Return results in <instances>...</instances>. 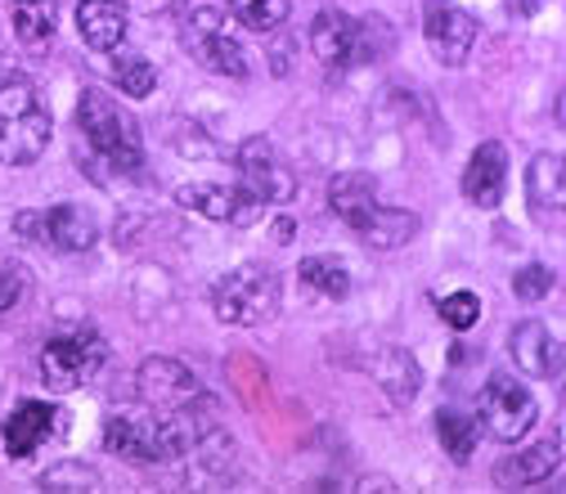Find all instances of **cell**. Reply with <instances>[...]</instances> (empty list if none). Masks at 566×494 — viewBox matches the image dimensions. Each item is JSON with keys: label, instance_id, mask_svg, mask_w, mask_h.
Wrapping results in <instances>:
<instances>
[{"label": "cell", "instance_id": "cell-1", "mask_svg": "<svg viewBox=\"0 0 566 494\" xmlns=\"http://www.w3.org/2000/svg\"><path fill=\"white\" fill-rule=\"evenodd\" d=\"M77 126L86 135V145L108 162V171H117V176L145 171V139H139V126L108 91H95V86L82 91Z\"/></svg>", "mask_w": 566, "mask_h": 494}, {"label": "cell", "instance_id": "cell-2", "mask_svg": "<svg viewBox=\"0 0 566 494\" xmlns=\"http://www.w3.org/2000/svg\"><path fill=\"white\" fill-rule=\"evenodd\" d=\"M50 113L36 95V86L19 73L0 82V162L6 167H32L50 145Z\"/></svg>", "mask_w": 566, "mask_h": 494}, {"label": "cell", "instance_id": "cell-3", "mask_svg": "<svg viewBox=\"0 0 566 494\" xmlns=\"http://www.w3.org/2000/svg\"><path fill=\"white\" fill-rule=\"evenodd\" d=\"M279 297H283L279 274L274 265H261V261L234 265L211 284V311H217L221 324H234V328L270 324L279 315Z\"/></svg>", "mask_w": 566, "mask_h": 494}, {"label": "cell", "instance_id": "cell-4", "mask_svg": "<svg viewBox=\"0 0 566 494\" xmlns=\"http://www.w3.org/2000/svg\"><path fill=\"white\" fill-rule=\"evenodd\" d=\"M104 360H108L104 333L95 324H73L41 346V382H45V391L67 396V391L86 387L104 369Z\"/></svg>", "mask_w": 566, "mask_h": 494}, {"label": "cell", "instance_id": "cell-5", "mask_svg": "<svg viewBox=\"0 0 566 494\" xmlns=\"http://www.w3.org/2000/svg\"><path fill=\"white\" fill-rule=\"evenodd\" d=\"M476 418H481V432H490L504 445H517L535 428L539 404H535L531 387L517 382L513 374H490L481 396H476Z\"/></svg>", "mask_w": 566, "mask_h": 494}, {"label": "cell", "instance_id": "cell-6", "mask_svg": "<svg viewBox=\"0 0 566 494\" xmlns=\"http://www.w3.org/2000/svg\"><path fill=\"white\" fill-rule=\"evenodd\" d=\"M135 396H139V404L154 409V413H185V409H198V404L211 400L202 391V382L193 378V369L171 360V356H149L145 365H139Z\"/></svg>", "mask_w": 566, "mask_h": 494}, {"label": "cell", "instance_id": "cell-7", "mask_svg": "<svg viewBox=\"0 0 566 494\" xmlns=\"http://www.w3.org/2000/svg\"><path fill=\"white\" fill-rule=\"evenodd\" d=\"M185 45H189V54L202 63V67H211V73H221V77H252V63H248V54H243V45L234 41V32L226 28V14L217 10V6H198L193 14H189V23H185Z\"/></svg>", "mask_w": 566, "mask_h": 494}, {"label": "cell", "instance_id": "cell-8", "mask_svg": "<svg viewBox=\"0 0 566 494\" xmlns=\"http://www.w3.org/2000/svg\"><path fill=\"white\" fill-rule=\"evenodd\" d=\"M234 162H239L243 193H252L261 207H265V202H289V198L297 193V176L289 171V162L274 154L270 139H243Z\"/></svg>", "mask_w": 566, "mask_h": 494}, {"label": "cell", "instance_id": "cell-9", "mask_svg": "<svg viewBox=\"0 0 566 494\" xmlns=\"http://www.w3.org/2000/svg\"><path fill=\"white\" fill-rule=\"evenodd\" d=\"M509 356H513V365H517L526 378H539V382L562 378V337H557L548 324H539V319L513 324V333H509Z\"/></svg>", "mask_w": 566, "mask_h": 494}, {"label": "cell", "instance_id": "cell-10", "mask_svg": "<svg viewBox=\"0 0 566 494\" xmlns=\"http://www.w3.org/2000/svg\"><path fill=\"white\" fill-rule=\"evenodd\" d=\"M176 198H180V207L198 211L202 221H217V225H252L261 211V202L252 193H243L234 185H207V180L185 185Z\"/></svg>", "mask_w": 566, "mask_h": 494}, {"label": "cell", "instance_id": "cell-11", "mask_svg": "<svg viewBox=\"0 0 566 494\" xmlns=\"http://www.w3.org/2000/svg\"><path fill=\"white\" fill-rule=\"evenodd\" d=\"M472 45H476V19L459 6H432L428 14V50L437 63L446 67H463L472 59Z\"/></svg>", "mask_w": 566, "mask_h": 494}, {"label": "cell", "instance_id": "cell-12", "mask_svg": "<svg viewBox=\"0 0 566 494\" xmlns=\"http://www.w3.org/2000/svg\"><path fill=\"white\" fill-rule=\"evenodd\" d=\"M509 189V149L500 139H485L463 167V198L476 207H500Z\"/></svg>", "mask_w": 566, "mask_h": 494}, {"label": "cell", "instance_id": "cell-13", "mask_svg": "<svg viewBox=\"0 0 566 494\" xmlns=\"http://www.w3.org/2000/svg\"><path fill=\"white\" fill-rule=\"evenodd\" d=\"M526 202H531V217L539 225H562V207H566V162H562V154L531 158Z\"/></svg>", "mask_w": 566, "mask_h": 494}, {"label": "cell", "instance_id": "cell-14", "mask_svg": "<svg viewBox=\"0 0 566 494\" xmlns=\"http://www.w3.org/2000/svg\"><path fill=\"white\" fill-rule=\"evenodd\" d=\"M311 50L324 67H350L360 59V23L342 10H319L311 23Z\"/></svg>", "mask_w": 566, "mask_h": 494}, {"label": "cell", "instance_id": "cell-15", "mask_svg": "<svg viewBox=\"0 0 566 494\" xmlns=\"http://www.w3.org/2000/svg\"><path fill=\"white\" fill-rule=\"evenodd\" d=\"M54 422H59V413H54L50 400H19L10 409V418H6V450H10V459L36 454L50 441Z\"/></svg>", "mask_w": 566, "mask_h": 494}, {"label": "cell", "instance_id": "cell-16", "mask_svg": "<svg viewBox=\"0 0 566 494\" xmlns=\"http://www.w3.org/2000/svg\"><path fill=\"white\" fill-rule=\"evenodd\" d=\"M41 239H50L59 252H91L99 239V221L82 202H59L41 211Z\"/></svg>", "mask_w": 566, "mask_h": 494}, {"label": "cell", "instance_id": "cell-17", "mask_svg": "<svg viewBox=\"0 0 566 494\" xmlns=\"http://www.w3.org/2000/svg\"><path fill=\"white\" fill-rule=\"evenodd\" d=\"M328 207L360 234L365 221L374 217V207H378V180L369 171H337L328 180Z\"/></svg>", "mask_w": 566, "mask_h": 494}, {"label": "cell", "instance_id": "cell-18", "mask_svg": "<svg viewBox=\"0 0 566 494\" xmlns=\"http://www.w3.org/2000/svg\"><path fill=\"white\" fill-rule=\"evenodd\" d=\"M557 467H562V441L553 437V441H539V445H531V450H522V454H509V459L494 463V485H504V490L539 485V481H548Z\"/></svg>", "mask_w": 566, "mask_h": 494}, {"label": "cell", "instance_id": "cell-19", "mask_svg": "<svg viewBox=\"0 0 566 494\" xmlns=\"http://www.w3.org/2000/svg\"><path fill=\"white\" fill-rule=\"evenodd\" d=\"M77 28H82V41L91 50L113 54L126 41V10H122V0H82V6H77Z\"/></svg>", "mask_w": 566, "mask_h": 494}, {"label": "cell", "instance_id": "cell-20", "mask_svg": "<svg viewBox=\"0 0 566 494\" xmlns=\"http://www.w3.org/2000/svg\"><path fill=\"white\" fill-rule=\"evenodd\" d=\"M418 234V217L413 211H400V207H374V217L365 221V230H360V239L374 248V252H396V248H405L409 239Z\"/></svg>", "mask_w": 566, "mask_h": 494}, {"label": "cell", "instance_id": "cell-21", "mask_svg": "<svg viewBox=\"0 0 566 494\" xmlns=\"http://www.w3.org/2000/svg\"><path fill=\"white\" fill-rule=\"evenodd\" d=\"M374 378L382 382V391H387L396 404H409V400L418 396V387H422L418 360L409 356V350H400V346H387V350H382L378 365H374Z\"/></svg>", "mask_w": 566, "mask_h": 494}, {"label": "cell", "instance_id": "cell-22", "mask_svg": "<svg viewBox=\"0 0 566 494\" xmlns=\"http://www.w3.org/2000/svg\"><path fill=\"white\" fill-rule=\"evenodd\" d=\"M437 437H441V450L454 463H468L476 454V441H481V418L463 413V409H441L437 413Z\"/></svg>", "mask_w": 566, "mask_h": 494}, {"label": "cell", "instance_id": "cell-23", "mask_svg": "<svg viewBox=\"0 0 566 494\" xmlns=\"http://www.w3.org/2000/svg\"><path fill=\"white\" fill-rule=\"evenodd\" d=\"M113 77H117V91L130 95V99H149L154 86H158V73H154V63L145 54H135V50H113Z\"/></svg>", "mask_w": 566, "mask_h": 494}, {"label": "cell", "instance_id": "cell-24", "mask_svg": "<svg viewBox=\"0 0 566 494\" xmlns=\"http://www.w3.org/2000/svg\"><path fill=\"white\" fill-rule=\"evenodd\" d=\"M297 274H302V284H306L311 293H319V297L342 302V297L350 293V274H346L333 256H306V261L297 265Z\"/></svg>", "mask_w": 566, "mask_h": 494}, {"label": "cell", "instance_id": "cell-25", "mask_svg": "<svg viewBox=\"0 0 566 494\" xmlns=\"http://www.w3.org/2000/svg\"><path fill=\"white\" fill-rule=\"evenodd\" d=\"M54 0H36V6H14V32L23 45H50L54 41Z\"/></svg>", "mask_w": 566, "mask_h": 494}, {"label": "cell", "instance_id": "cell-26", "mask_svg": "<svg viewBox=\"0 0 566 494\" xmlns=\"http://www.w3.org/2000/svg\"><path fill=\"white\" fill-rule=\"evenodd\" d=\"M289 0H230V14L252 32H274L289 23Z\"/></svg>", "mask_w": 566, "mask_h": 494}, {"label": "cell", "instance_id": "cell-27", "mask_svg": "<svg viewBox=\"0 0 566 494\" xmlns=\"http://www.w3.org/2000/svg\"><path fill=\"white\" fill-rule=\"evenodd\" d=\"M95 485H99V476L86 463H59L41 476V490H54V494H82V490H95Z\"/></svg>", "mask_w": 566, "mask_h": 494}, {"label": "cell", "instance_id": "cell-28", "mask_svg": "<svg viewBox=\"0 0 566 494\" xmlns=\"http://www.w3.org/2000/svg\"><path fill=\"white\" fill-rule=\"evenodd\" d=\"M441 319H446L450 328H459V333L476 328V319H481L476 293H450V297H441Z\"/></svg>", "mask_w": 566, "mask_h": 494}, {"label": "cell", "instance_id": "cell-29", "mask_svg": "<svg viewBox=\"0 0 566 494\" xmlns=\"http://www.w3.org/2000/svg\"><path fill=\"white\" fill-rule=\"evenodd\" d=\"M557 284L553 278V270L548 265H522L517 274H513V293L517 297H526V302H539V297H548V288Z\"/></svg>", "mask_w": 566, "mask_h": 494}, {"label": "cell", "instance_id": "cell-30", "mask_svg": "<svg viewBox=\"0 0 566 494\" xmlns=\"http://www.w3.org/2000/svg\"><path fill=\"white\" fill-rule=\"evenodd\" d=\"M23 293H28L23 270H0V315L14 311V306L23 302Z\"/></svg>", "mask_w": 566, "mask_h": 494}, {"label": "cell", "instance_id": "cell-31", "mask_svg": "<svg viewBox=\"0 0 566 494\" xmlns=\"http://www.w3.org/2000/svg\"><path fill=\"white\" fill-rule=\"evenodd\" d=\"M10 6H36V0H10Z\"/></svg>", "mask_w": 566, "mask_h": 494}, {"label": "cell", "instance_id": "cell-32", "mask_svg": "<svg viewBox=\"0 0 566 494\" xmlns=\"http://www.w3.org/2000/svg\"><path fill=\"white\" fill-rule=\"evenodd\" d=\"M167 6H185V0H167Z\"/></svg>", "mask_w": 566, "mask_h": 494}]
</instances>
